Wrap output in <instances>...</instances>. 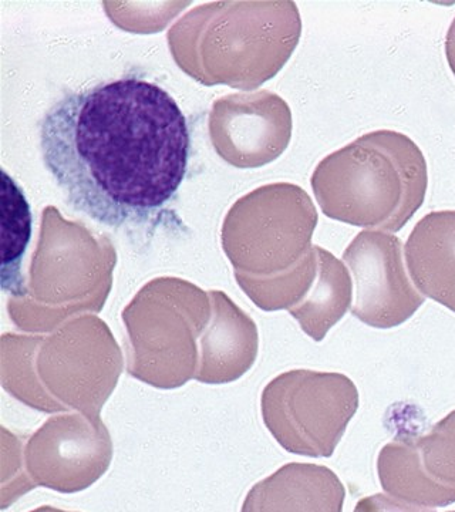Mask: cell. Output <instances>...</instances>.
Instances as JSON below:
<instances>
[{
    "instance_id": "ba28073f",
    "label": "cell",
    "mask_w": 455,
    "mask_h": 512,
    "mask_svg": "<svg viewBox=\"0 0 455 512\" xmlns=\"http://www.w3.org/2000/svg\"><path fill=\"white\" fill-rule=\"evenodd\" d=\"M147 306L124 313L128 329V375L155 389L173 390L195 379L200 326Z\"/></svg>"
},
{
    "instance_id": "9a60e30c",
    "label": "cell",
    "mask_w": 455,
    "mask_h": 512,
    "mask_svg": "<svg viewBox=\"0 0 455 512\" xmlns=\"http://www.w3.org/2000/svg\"><path fill=\"white\" fill-rule=\"evenodd\" d=\"M353 512H436L423 505L410 503V501L400 500V498L389 497L386 494H374L370 497L362 498L357 503Z\"/></svg>"
},
{
    "instance_id": "4fadbf2b",
    "label": "cell",
    "mask_w": 455,
    "mask_h": 512,
    "mask_svg": "<svg viewBox=\"0 0 455 512\" xmlns=\"http://www.w3.org/2000/svg\"><path fill=\"white\" fill-rule=\"evenodd\" d=\"M2 289L13 298H25L29 289L22 274L23 258L32 239V210L25 191L2 170Z\"/></svg>"
},
{
    "instance_id": "e0dca14e",
    "label": "cell",
    "mask_w": 455,
    "mask_h": 512,
    "mask_svg": "<svg viewBox=\"0 0 455 512\" xmlns=\"http://www.w3.org/2000/svg\"><path fill=\"white\" fill-rule=\"evenodd\" d=\"M28 512H77V511H66L62 510V508L52 507V505H42V507H37L35 510Z\"/></svg>"
},
{
    "instance_id": "52a82bcc",
    "label": "cell",
    "mask_w": 455,
    "mask_h": 512,
    "mask_svg": "<svg viewBox=\"0 0 455 512\" xmlns=\"http://www.w3.org/2000/svg\"><path fill=\"white\" fill-rule=\"evenodd\" d=\"M380 484L387 494L423 507L455 503V410L423 436H401L380 451Z\"/></svg>"
},
{
    "instance_id": "ac0fdd59",
    "label": "cell",
    "mask_w": 455,
    "mask_h": 512,
    "mask_svg": "<svg viewBox=\"0 0 455 512\" xmlns=\"http://www.w3.org/2000/svg\"><path fill=\"white\" fill-rule=\"evenodd\" d=\"M450 512H455V511H450Z\"/></svg>"
},
{
    "instance_id": "3957f363",
    "label": "cell",
    "mask_w": 455,
    "mask_h": 512,
    "mask_svg": "<svg viewBox=\"0 0 455 512\" xmlns=\"http://www.w3.org/2000/svg\"><path fill=\"white\" fill-rule=\"evenodd\" d=\"M123 369V353L101 323L72 326L50 338L2 339L3 389L43 413L100 416Z\"/></svg>"
},
{
    "instance_id": "8992f818",
    "label": "cell",
    "mask_w": 455,
    "mask_h": 512,
    "mask_svg": "<svg viewBox=\"0 0 455 512\" xmlns=\"http://www.w3.org/2000/svg\"><path fill=\"white\" fill-rule=\"evenodd\" d=\"M403 244L390 232L364 229L343 254L355 281L352 315L376 329L407 322L426 298L404 265Z\"/></svg>"
},
{
    "instance_id": "277c9868",
    "label": "cell",
    "mask_w": 455,
    "mask_h": 512,
    "mask_svg": "<svg viewBox=\"0 0 455 512\" xmlns=\"http://www.w3.org/2000/svg\"><path fill=\"white\" fill-rule=\"evenodd\" d=\"M357 409V387L342 373L291 370L266 384L261 397L266 429L298 456L332 457Z\"/></svg>"
},
{
    "instance_id": "30bf717a",
    "label": "cell",
    "mask_w": 455,
    "mask_h": 512,
    "mask_svg": "<svg viewBox=\"0 0 455 512\" xmlns=\"http://www.w3.org/2000/svg\"><path fill=\"white\" fill-rule=\"evenodd\" d=\"M407 271L424 298L455 313V210L421 218L407 238Z\"/></svg>"
},
{
    "instance_id": "7a4b0ae2",
    "label": "cell",
    "mask_w": 455,
    "mask_h": 512,
    "mask_svg": "<svg viewBox=\"0 0 455 512\" xmlns=\"http://www.w3.org/2000/svg\"><path fill=\"white\" fill-rule=\"evenodd\" d=\"M312 185L326 217L396 234L426 200L427 161L406 134L372 131L326 157Z\"/></svg>"
},
{
    "instance_id": "9c48e42d",
    "label": "cell",
    "mask_w": 455,
    "mask_h": 512,
    "mask_svg": "<svg viewBox=\"0 0 455 512\" xmlns=\"http://www.w3.org/2000/svg\"><path fill=\"white\" fill-rule=\"evenodd\" d=\"M345 498L330 468L289 463L248 491L241 512H343Z\"/></svg>"
},
{
    "instance_id": "8fae6325",
    "label": "cell",
    "mask_w": 455,
    "mask_h": 512,
    "mask_svg": "<svg viewBox=\"0 0 455 512\" xmlns=\"http://www.w3.org/2000/svg\"><path fill=\"white\" fill-rule=\"evenodd\" d=\"M258 330L248 316L222 296L217 318L198 342L195 380L205 384H227L241 379L258 357Z\"/></svg>"
},
{
    "instance_id": "6da1fadb",
    "label": "cell",
    "mask_w": 455,
    "mask_h": 512,
    "mask_svg": "<svg viewBox=\"0 0 455 512\" xmlns=\"http://www.w3.org/2000/svg\"><path fill=\"white\" fill-rule=\"evenodd\" d=\"M43 164L74 211L109 228L143 225L187 175V119L167 90L140 77L64 94L39 124Z\"/></svg>"
},
{
    "instance_id": "5b68a950",
    "label": "cell",
    "mask_w": 455,
    "mask_h": 512,
    "mask_svg": "<svg viewBox=\"0 0 455 512\" xmlns=\"http://www.w3.org/2000/svg\"><path fill=\"white\" fill-rule=\"evenodd\" d=\"M22 453L33 488L74 494L109 471L114 446L100 416L70 412L47 420L23 443Z\"/></svg>"
},
{
    "instance_id": "7c38bea8",
    "label": "cell",
    "mask_w": 455,
    "mask_h": 512,
    "mask_svg": "<svg viewBox=\"0 0 455 512\" xmlns=\"http://www.w3.org/2000/svg\"><path fill=\"white\" fill-rule=\"evenodd\" d=\"M318 275L301 303L292 308L293 318L306 335L322 342L330 329L352 309L353 281L345 264L330 252L316 248Z\"/></svg>"
},
{
    "instance_id": "2e32d148",
    "label": "cell",
    "mask_w": 455,
    "mask_h": 512,
    "mask_svg": "<svg viewBox=\"0 0 455 512\" xmlns=\"http://www.w3.org/2000/svg\"><path fill=\"white\" fill-rule=\"evenodd\" d=\"M446 57L448 66L455 76V18L451 22L446 36Z\"/></svg>"
},
{
    "instance_id": "5bb4252c",
    "label": "cell",
    "mask_w": 455,
    "mask_h": 512,
    "mask_svg": "<svg viewBox=\"0 0 455 512\" xmlns=\"http://www.w3.org/2000/svg\"><path fill=\"white\" fill-rule=\"evenodd\" d=\"M8 437L2 431L3 440V480H2V510L16 503L22 495L33 490L23 466V444L18 437L9 433Z\"/></svg>"
}]
</instances>
